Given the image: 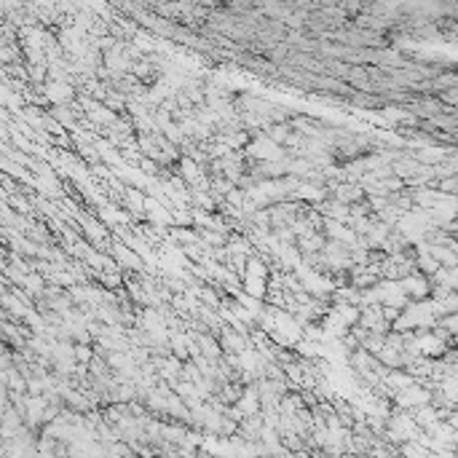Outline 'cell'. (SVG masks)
Segmentation results:
<instances>
[{"instance_id": "1", "label": "cell", "mask_w": 458, "mask_h": 458, "mask_svg": "<svg viewBox=\"0 0 458 458\" xmlns=\"http://www.w3.org/2000/svg\"><path fill=\"white\" fill-rule=\"evenodd\" d=\"M399 289H402L405 295H410V298L421 301V298H426V295L432 292V284H429V279L421 277L418 271H413V274H408V277L399 279Z\"/></svg>"}]
</instances>
